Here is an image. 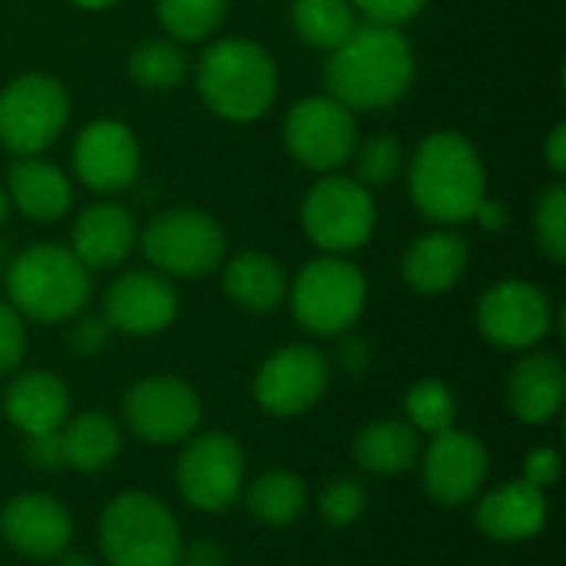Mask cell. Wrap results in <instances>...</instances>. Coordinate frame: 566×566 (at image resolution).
<instances>
[{
    "instance_id": "obj_20",
    "label": "cell",
    "mask_w": 566,
    "mask_h": 566,
    "mask_svg": "<svg viewBox=\"0 0 566 566\" xmlns=\"http://www.w3.org/2000/svg\"><path fill=\"white\" fill-rule=\"evenodd\" d=\"M566 371L554 352L527 355L507 378V405L524 424H544L564 408Z\"/></svg>"
},
{
    "instance_id": "obj_4",
    "label": "cell",
    "mask_w": 566,
    "mask_h": 566,
    "mask_svg": "<svg viewBox=\"0 0 566 566\" xmlns=\"http://www.w3.org/2000/svg\"><path fill=\"white\" fill-rule=\"evenodd\" d=\"M7 295L20 315L56 325L90 302V269L63 245H30L7 265Z\"/></svg>"
},
{
    "instance_id": "obj_24",
    "label": "cell",
    "mask_w": 566,
    "mask_h": 566,
    "mask_svg": "<svg viewBox=\"0 0 566 566\" xmlns=\"http://www.w3.org/2000/svg\"><path fill=\"white\" fill-rule=\"evenodd\" d=\"M468 269V242L454 232H424L405 252L401 272L421 295L448 292Z\"/></svg>"
},
{
    "instance_id": "obj_32",
    "label": "cell",
    "mask_w": 566,
    "mask_h": 566,
    "mask_svg": "<svg viewBox=\"0 0 566 566\" xmlns=\"http://www.w3.org/2000/svg\"><path fill=\"white\" fill-rule=\"evenodd\" d=\"M405 411L411 418V428L421 434H444L454 428L458 418V401L454 395L441 385V381H418L408 398H405Z\"/></svg>"
},
{
    "instance_id": "obj_37",
    "label": "cell",
    "mask_w": 566,
    "mask_h": 566,
    "mask_svg": "<svg viewBox=\"0 0 566 566\" xmlns=\"http://www.w3.org/2000/svg\"><path fill=\"white\" fill-rule=\"evenodd\" d=\"M424 3L428 0H352V7L368 17V23H381V27H398L415 20L424 10Z\"/></svg>"
},
{
    "instance_id": "obj_43",
    "label": "cell",
    "mask_w": 566,
    "mask_h": 566,
    "mask_svg": "<svg viewBox=\"0 0 566 566\" xmlns=\"http://www.w3.org/2000/svg\"><path fill=\"white\" fill-rule=\"evenodd\" d=\"M474 219H481V226H484L488 232H497V229L507 226V209H504V202H497V199H484V202L478 206Z\"/></svg>"
},
{
    "instance_id": "obj_35",
    "label": "cell",
    "mask_w": 566,
    "mask_h": 566,
    "mask_svg": "<svg viewBox=\"0 0 566 566\" xmlns=\"http://www.w3.org/2000/svg\"><path fill=\"white\" fill-rule=\"evenodd\" d=\"M365 504H368L365 488H361L358 481H348V478L332 481V484L322 491V497H318V511H322V517H325L332 527H348V524L361 521Z\"/></svg>"
},
{
    "instance_id": "obj_45",
    "label": "cell",
    "mask_w": 566,
    "mask_h": 566,
    "mask_svg": "<svg viewBox=\"0 0 566 566\" xmlns=\"http://www.w3.org/2000/svg\"><path fill=\"white\" fill-rule=\"evenodd\" d=\"M76 7H83V10H103V7H109V3H116V0H73Z\"/></svg>"
},
{
    "instance_id": "obj_14",
    "label": "cell",
    "mask_w": 566,
    "mask_h": 566,
    "mask_svg": "<svg viewBox=\"0 0 566 566\" xmlns=\"http://www.w3.org/2000/svg\"><path fill=\"white\" fill-rule=\"evenodd\" d=\"M551 322H554L551 298L537 285L521 279L497 282L494 289H488V295L478 305L481 335L497 348H511V352L537 345L551 332Z\"/></svg>"
},
{
    "instance_id": "obj_11",
    "label": "cell",
    "mask_w": 566,
    "mask_h": 566,
    "mask_svg": "<svg viewBox=\"0 0 566 566\" xmlns=\"http://www.w3.org/2000/svg\"><path fill=\"white\" fill-rule=\"evenodd\" d=\"M176 481L182 497L199 511H226L235 504L245 484V454L232 434H202L186 444Z\"/></svg>"
},
{
    "instance_id": "obj_5",
    "label": "cell",
    "mask_w": 566,
    "mask_h": 566,
    "mask_svg": "<svg viewBox=\"0 0 566 566\" xmlns=\"http://www.w3.org/2000/svg\"><path fill=\"white\" fill-rule=\"evenodd\" d=\"M99 544L109 566H179V524L163 501L143 491L119 494L99 521Z\"/></svg>"
},
{
    "instance_id": "obj_28",
    "label": "cell",
    "mask_w": 566,
    "mask_h": 566,
    "mask_svg": "<svg viewBox=\"0 0 566 566\" xmlns=\"http://www.w3.org/2000/svg\"><path fill=\"white\" fill-rule=\"evenodd\" d=\"M292 23L295 33L318 50L342 46L358 27L352 0H295Z\"/></svg>"
},
{
    "instance_id": "obj_40",
    "label": "cell",
    "mask_w": 566,
    "mask_h": 566,
    "mask_svg": "<svg viewBox=\"0 0 566 566\" xmlns=\"http://www.w3.org/2000/svg\"><path fill=\"white\" fill-rule=\"evenodd\" d=\"M27 458L36 464V468H60L63 458H60V434H36V438H27Z\"/></svg>"
},
{
    "instance_id": "obj_25",
    "label": "cell",
    "mask_w": 566,
    "mask_h": 566,
    "mask_svg": "<svg viewBox=\"0 0 566 566\" xmlns=\"http://www.w3.org/2000/svg\"><path fill=\"white\" fill-rule=\"evenodd\" d=\"M60 458L66 468L93 474L103 471L123 448V434L116 421L103 411H86L73 421H66L60 431Z\"/></svg>"
},
{
    "instance_id": "obj_36",
    "label": "cell",
    "mask_w": 566,
    "mask_h": 566,
    "mask_svg": "<svg viewBox=\"0 0 566 566\" xmlns=\"http://www.w3.org/2000/svg\"><path fill=\"white\" fill-rule=\"evenodd\" d=\"M23 352H27V332L20 312L0 302V375L13 371L23 361Z\"/></svg>"
},
{
    "instance_id": "obj_44",
    "label": "cell",
    "mask_w": 566,
    "mask_h": 566,
    "mask_svg": "<svg viewBox=\"0 0 566 566\" xmlns=\"http://www.w3.org/2000/svg\"><path fill=\"white\" fill-rule=\"evenodd\" d=\"M547 163H551V169H554V172H564L566 169V126L564 123H557V126H554V133H551V139H547Z\"/></svg>"
},
{
    "instance_id": "obj_16",
    "label": "cell",
    "mask_w": 566,
    "mask_h": 566,
    "mask_svg": "<svg viewBox=\"0 0 566 566\" xmlns=\"http://www.w3.org/2000/svg\"><path fill=\"white\" fill-rule=\"evenodd\" d=\"M488 464V448L474 434L458 428L434 434L424 454V491L438 504L458 507L484 488Z\"/></svg>"
},
{
    "instance_id": "obj_22",
    "label": "cell",
    "mask_w": 566,
    "mask_h": 566,
    "mask_svg": "<svg viewBox=\"0 0 566 566\" xmlns=\"http://www.w3.org/2000/svg\"><path fill=\"white\" fill-rule=\"evenodd\" d=\"M136 245V222L116 202H99L80 212L73 226V255L86 269H113Z\"/></svg>"
},
{
    "instance_id": "obj_3",
    "label": "cell",
    "mask_w": 566,
    "mask_h": 566,
    "mask_svg": "<svg viewBox=\"0 0 566 566\" xmlns=\"http://www.w3.org/2000/svg\"><path fill=\"white\" fill-rule=\"evenodd\" d=\"M196 86L216 116L252 123L272 106L279 73L265 46L245 36H226L199 56Z\"/></svg>"
},
{
    "instance_id": "obj_30",
    "label": "cell",
    "mask_w": 566,
    "mask_h": 566,
    "mask_svg": "<svg viewBox=\"0 0 566 566\" xmlns=\"http://www.w3.org/2000/svg\"><path fill=\"white\" fill-rule=\"evenodd\" d=\"M186 53L169 40H143L129 53V76L146 90H172L186 80Z\"/></svg>"
},
{
    "instance_id": "obj_46",
    "label": "cell",
    "mask_w": 566,
    "mask_h": 566,
    "mask_svg": "<svg viewBox=\"0 0 566 566\" xmlns=\"http://www.w3.org/2000/svg\"><path fill=\"white\" fill-rule=\"evenodd\" d=\"M7 212H10V196H7V189H0V226L7 222Z\"/></svg>"
},
{
    "instance_id": "obj_47",
    "label": "cell",
    "mask_w": 566,
    "mask_h": 566,
    "mask_svg": "<svg viewBox=\"0 0 566 566\" xmlns=\"http://www.w3.org/2000/svg\"><path fill=\"white\" fill-rule=\"evenodd\" d=\"M60 566H96V564H93V560H86V557H76V554H73V557H63V564Z\"/></svg>"
},
{
    "instance_id": "obj_2",
    "label": "cell",
    "mask_w": 566,
    "mask_h": 566,
    "mask_svg": "<svg viewBox=\"0 0 566 566\" xmlns=\"http://www.w3.org/2000/svg\"><path fill=\"white\" fill-rule=\"evenodd\" d=\"M411 199L424 219L468 222L488 199V179L478 149L461 133H431L411 159Z\"/></svg>"
},
{
    "instance_id": "obj_21",
    "label": "cell",
    "mask_w": 566,
    "mask_h": 566,
    "mask_svg": "<svg viewBox=\"0 0 566 566\" xmlns=\"http://www.w3.org/2000/svg\"><path fill=\"white\" fill-rule=\"evenodd\" d=\"M3 415L27 434H53L70 418V391L50 371H23L10 381L3 398Z\"/></svg>"
},
{
    "instance_id": "obj_39",
    "label": "cell",
    "mask_w": 566,
    "mask_h": 566,
    "mask_svg": "<svg viewBox=\"0 0 566 566\" xmlns=\"http://www.w3.org/2000/svg\"><path fill=\"white\" fill-rule=\"evenodd\" d=\"M106 338H109V325H106V318H96V315L83 318V322L70 332V345H73V352L83 355V358H93L96 352H103Z\"/></svg>"
},
{
    "instance_id": "obj_1",
    "label": "cell",
    "mask_w": 566,
    "mask_h": 566,
    "mask_svg": "<svg viewBox=\"0 0 566 566\" xmlns=\"http://www.w3.org/2000/svg\"><path fill=\"white\" fill-rule=\"evenodd\" d=\"M415 80V53L398 27L358 23L325 63V90L348 109H385Z\"/></svg>"
},
{
    "instance_id": "obj_12",
    "label": "cell",
    "mask_w": 566,
    "mask_h": 566,
    "mask_svg": "<svg viewBox=\"0 0 566 566\" xmlns=\"http://www.w3.org/2000/svg\"><path fill=\"white\" fill-rule=\"evenodd\" d=\"M123 415L136 438L149 444H176L189 438L202 418L199 395L172 375L136 381L123 398Z\"/></svg>"
},
{
    "instance_id": "obj_13",
    "label": "cell",
    "mask_w": 566,
    "mask_h": 566,
    "mask_svg": "<svg viewBox=\"0 0 566 566\" xmlns=\"http://www.w3.org/2000/svg\"><path fill=\"white\" fill-rule=\"evenodd\" d=\"M328 388V361L312 345H285L255 375V401L275 418L308 411Z\"/></svg>"
},
{
    "instance_id": "obj_8",
    "label": "cell",
    "mask_w": 566,
    "mask_h": 566,
    "mask_svg": "<svg viewBox=\"0 0 566 566\" xmlns=\"http://www.w3.org/2000/svg\"><path fill=\"white\" fill-rule=\"evenodd\" d=\"M143 252L159 272L202 279L222 262L226 235L222 226L202 209H169L146 226Z\"/></svg>"
},
{
    "instance_id": "obj_9",
    "label": "cell",
    "mask_w": 566,
    "mask_h": 566,
    "mask_svg": "<svg viewBox=\"0 0 566 566\" xmlns=\"http://www.w3.org/2000/svg\"><path fill=\"white\" fill-rule=\"evenodd\" d=\"M302 226L325 252H355L371 239L375 199L368 186L348 176L318 179L302 202Z\"/></svg>"
},
{
    "instance_id": "obj_15",
    "label": "cell",
    "mask_w": 566,
    "mask_h": 566,
    "mask_svg": "<svg viewBox=\"0 0 566 566\" xmlns=\"http://www.w3.org/2000/svg\"><path fill=\"white\" fill-rule=\"evenodd\" d=\"M73 169L96 192H119L139 172V143L126 123L96 119L73 143Z\"/></svg>"
},
{
    "instance_id": "obj_19",
    "label": "cell",
    "mask_w": 566,
    "mask_h": 566,
    "mask_svg": "<svg viewBox=\"0 0 566 566\" xmlns=\"http://www.w3.org/2000/svg\"><path fill=\"white\" fill-rule=\"evenodd\" d=\"M478 531L501 544L531 541L547 524V494L527 481L504 484L478 504Z\"/></svg>"
},
{
    "instance_id": "obj_42",
    "label": "cell",
    "mask_w": 566,
    "mask_h": 566,
    "mask_svg": "<svg viewBox=\"0 0 566 566\" xmlns=\"http://www.w3.org/2000/svg\"><path fill=\"white\" fill-rule=\"evenodd\" d=\"M179 564L186 566H226V554L212 541H199L189 554H179Z\"/></svg>"
},
{
    "instance_id": "obj_17",
    "label": "cell",
    "mask_w": 566,
    "mask_h": 566,
    "mask_svg": "<svg viewBox=\"0 0 566 566\" xmlns=\"http://www.w3.org/2000/svg\"><path fill=\"white\" fill-rule=\"evenodd\" d=\"M179 312L176 289L156 272L119 275L103 298V318L123 335H156L172 325Z\"/></svg>"
},
{
    "instance_id": "obj_33",
    "label": "cell",
    "mask_w": 566,
    "mask_h": 566,
    "mask_svg": "<svg viewBox=\"0 0 566 566\" xmlns=\"http://www.w3.org/2000/svg\"><path fill=\"white\" fill-rule=\"evenodd\" d=\"M534 232H537V245L541 252L554 262H566V189L564 182H551L537 206H534Z\"/></svg>"
},
{
    "instance_id": "obj_48",
    "label": "cell",
    "mask_w": 566,
    "mask_h": 566,
    "mask_svg": "<svg viewBox=\"0 0 566 566\" xmlns=\"http://www.w3.org/2000/svg\"><path fill=\"white\" fill-rule=\"evenodd\" d=\"M0 265H3V252H0Z\"/></svg>"
},
{
    "instance_id": "obj_6",
    "label": "cell",
    "mask_w": 566,
    "mask_h": 566,
    "mask_svg": "<svg viewBox=\"0 0 566 566\" xmlns=\"http://www.w3.org/2000/svg\"><path fill=\"white\" fill-rule=\"evenodd\" d=\"M368 302L365 275L335 255L308 262L292 285V315L312 335L348 332Z\"/></svg>"
},
{
    "instance_id": "obj_10",
    "label": "cell",
    "mask_w": 566,
    "mask_h": 566,
    "mask_svg": "<svg viewBox=\"0 0 566 566\" xmlns=\"http://www.w3.org/2000/svg\"><path fill=\"white\" fill-rule=\"evenodd\" d=\"M355 143H358L355 113L332 96H308L295 103L285 116L289 153L315 172L345 166L355 153Z\"/></svg>"
},
{
    "instance_id": "obj_29",
    "label": "cell",
    "mask_w": 566,
    "mask_h": 566,
    "mask_svg": "<svg viewBox=\"0 0 566 566\" xmlns=\"http://www.w3.org/2000/svg\"><path fill=\"white\" fill-rule=\"evenodd\" d=\"M249 511L259 524L289 527L305 511V481L289 471H269L249 488Z\"/></svg>"
},
{
    "instance_id": "obj_18",
    "label": "cell",
    "mask_w": 566,
    "mask_h": 566,
    "mask_svg": "<svg viewBox=\"0 0 566 566\" xmlns=\"http://www.w3.org/2000/svg\"><path fill=\"white\" fill-rule=\"evenodd\" d=\"M0 534L17 554L50 560L66 551L73 537V517L46 494H20L0 514Z\"/></svg>"
},
{
    "instance_id": "obj_38",
    "label": "cell",
    "mask_w": 566,
    "mask_h": 566,
    "mask_svg": "<svg viewBox=\"0 0 566 566\" xmlns=\"http://www.w3.org/2000/svg\"><path fill=\"white\" fill-rule=\"evenodd\" d=\"M560 471H564V464H560V454L554 448H534L524 461V481L541 488V491L557 484Z\"/></svg>"
},
{
    "instance_id": "obj_34",
    "label": "cell",
    "mask_w": 566,
    "mask_h": 566,
    "mask_svg": "<svg viewBox=\"0 0 566 566\" xmlns=\"http://www.w3.org/2000/svg\"><path fill=\"white\" fill-rule=\"evenodd\" d=\"M352 156H355V169H358L361 186H388L405 166V149L388 133L368 136L358 146V153H352Z\"/></svg>"
},
{
    "instance_id": "obj_7",
    "label": "cell",
    "mask_w": 566,
    "mask_h": 566,
    "mask_svg": "<svg viewBox=\"0 0 566 566\" xmlns=\"http://www.w3.org/2000/svg\"><path fill=\"white\" fill-rule=\"evenodd\" d=\"M66 119L70 96L46 73H23L0 90V143L20 159L50 149Z\"/></svg>"
},
{
    "instance_id": "obj_27",
    "label": "cell",
    "mask_w": 566,
    "mask_h": 566,
    "mask_svg": "<svg viewBox=\"0 0 566 566\" xmlns=\"http://www.w3.org/2000/svg\"><path fill=\"white\" fill-rule=\"evenodd\" d=\"M421 438L408 421H375L355 441V461L381 478L401 474L418 461Z\"/></svg>"
},
{
    "instance_id": "obj_41",
    "label": "cell",
    "mask_w": 566,
    "mask_h": 566,
    "mask_svg": "<svg viewBox=\"0 0 566 566\" xmlns=\"http://www.w3.org/2000/svg\"><path fill=\"white\" fill-rule=\"evenodd\" d=\"M338 361L345 371H365L371 365V348L365 338H342L338 345Z\"/></svg>"
},
{
    "instance_id": "obj_26",
    "label": "cell",
    "mask_w": 566,
    "mask_h": 566,
    "mask_svg": "<svg viewBox=\"0 0 566 566\" xmlns=\"http://www.w3.org/2000/svg\"><path fill=\"white\" fill-rule=\"evenodd\" d=\"M222 285L229 292V298L235 305H242L245 312H272L289 285H285V272L282 265L265 255V252H242L235 255L229 265H226V275H222Z\"/></svg>"
},
{
    "instance_id": "obj_31",
    "label": "cell",
    "mask_w": 566,
    "mask_h": 566,
    "mask_svg": "<svg viewBox=\"0 0 566 566\" xmlns=\"http://www.w3.org/2000/svg\"><path fill=\"white\" fill-rule=\"evenodd\" d=\"M229 0H156L159 23L176 40H206L226 20Z\"/></svg>"
},
{
    "instance_id": "obj_23",
    "label": "cell",
    "mask_w": 566,
    "mask_h": 566,
    "mask_svg": "<svg viewBox=\"0 0 566 566\" xmlns=\"http://www.w3.org/2000/svg\"><path fill=\"white\" fill-rule=\"evenodd\" d=\"M7 186H10L7 196L13 199V206L33 222H53L73 202V189L63 169L33 156H23L7 169Z\"/></svg>"
}]
</instances>
